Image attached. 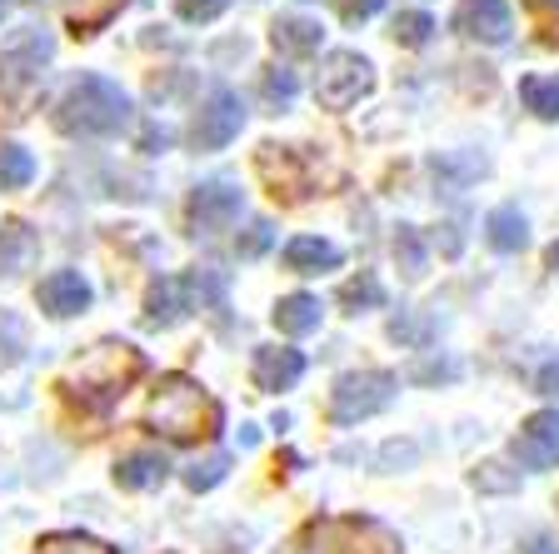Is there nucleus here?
Instances as JSON below:
<instances>
[{
  "label": "nucleus",
  "mask_w": 559,
  "mask_h": 554,
  "mask_svg": "<svg viewBox=\"0 0 559 554\" xmlns=\"http://www.w3.org/2000/svg\"><path fill=\"white\" fill-rule=\"evenodd\" d=\"M56 120L66 135H120L130 126V95L105 75H81L66 91Z\"/></svg>",
  "instance_id": "f257e3e1"
},
{
  "label": "nucleus",
  "mask_w": 559,
  "mask_h": 554,
  "mask_svg": "<svg viewBox=\"0 0 559 554\" xmlns=\"http://www.w3.org/2000/svg\"><path fill=\"white\" fill-rule=\"evenodd\" d=\"M151 425L165 429L170 439H195V435H210V429L221 425V410H215V400L200 394V385L165 380L160 394H155V404H151Z\"/></svg>",
  "instance_id": "f03ea898"
},
{
  "label": "nucleus",
  "mask_w": 559,
  "mask_h": 554,
  "mask_svg": "<svg viewBox=\"0 0 559 554\" xmlns=\"http://www.w3.org/2000/svg\"><path fill=\"white\" fill-rule=\"evenodd\" d=\"M400 380L390 369H355V375H340L335 390H330V420L335 425H360V420L390 410Z\"/></svg>",
  "instance_id": "7ed1b4c3"
},
{
  "label": "nucleus",
  "mask_w": 559,
  "mask_h": 554,
  "mask_svg": "<svg viewBox=\"0 0 559 554\" xmlns=\"http://www.w3.org/2000/svg\"><path fill=\"white\" fill-rule=\"evenodd\" d=\"M370 85H374V66L365 56H355V50H335V56H325V66H320V75H314V95H320L325 110H349Z\"/></svg>",
  "instance_id": "20e7f679"
},
{
  "label": "nucleus",
  "mask_w": 559,
  "mask_h": 554,
  "mask_svg": "<svg viewBox=\"0 0 559 554\" xmlns=\"http://www.w3.org/2000/svg\"><path fill=\"white\" fill-rule=\"evenodd\" d=\"M245 126V105L235 91H210V101L200 105L195 116V130H190V140H195V151H225L235 135H240Z\"/></svg>",
  "instance_id": "39448f33"
},
{
  "label": "nucleus",
  "mask_w": 559,
  "mask_h": 554,
  "mask_svg": "<svg viewBox=\"0 0 559 554\" xmlns=\"http://www.w3.org/2000/svg\"><path fill=\"white\" fill-rule=\"evenodd\" d=\"M514 460L520 470H555L559 464V410H539L524 420V429L514 435Z\"/></svg>",
  "instance_id": "423d86ee"
},
{
  "label": "nucleus",
  "mask_w": 559,
  "mask_h": 554,
  "mask_svg": "<svg viewBox=\"0 0 559 554\" xmlns=\"http://www.w3.org/2000/svg\"><path fill=\"white\" fill-rule=\"evenodd\" d=\"M35 305L50 315V320H70L91 305V280L81 270H50L40 285H35Z\"/></svg>",
  "instance_id": "0eeeda50"
},
{
  "label": "nucleus",
  "mask_w": 559,
  "mask_h": 554,
  "mask_svg": "<svg viewBox=\"0 0 559 554\" xmlns=\"http://www.w3.org/2000/svg\"><path fill=\"white\" fill-rule=\"evenodd\" d=\"M454 31L469 35V40H485V46H504L514 31V15L504 0H465L454 11Z\"/></svg>",
  "instance_id": "6e6552de"
},
{
  "label": "nucleus",
  "mask_w": 559,
  "mask_h": 554,
  "mask_svg": "<svg viewBox=\"0 0 559 554\" xmlns=\"http://www.w3.org/2000/svg\"><path fill=\"white\" fill-rule=\"evenodd\" d=\"M240 205H245L240 185L205 180V185H195V196H190V220H195L200 231H225V225L240 215Z\"/></svg>",
  "instance_id": "1a4fd4ad"
},
{
  "label": "nucleus",
  "mask_w": 559,
  "mask_h": 554,
  "mask_svg": "<svg viewBox=\"0 0 559 554\" xmlns=\"http://www.w3.org/2000/svg\"><path fill=\"white\" fill-rule=\"evenodd\" d=\"M255 385L260 390H270V394H280V390H295V380L305 375V355L300 350H275V345H265V350H255Z\"/></svg>",
  "instance_id": "9d476101"
},
{
  "label": "nucleus",
  "mask_w": 559,
  "mask_h": 554,
  "mask_svg": "<svg viewBox=\"0 0 559 554\" xmlns=\"http://www.w3.org/2000/svg\"><path fill=\"white\" fill-rule=\"evenodd\" d=\"M340 245L335 240H320V235H295L290 245H285V266L295 270V275H325V270H340Z\"/></svg>",
  "instance_id": "9b49d317"
},
{
  "label": "nucleus",
  "mask_w": 559,
  "mask_h": 554,
  "mask_svg": "<svg viewBox=\"0 0 559 554\" xmlns=\"http://www.w3.org/2000/svg\"><path fill=\"white\" fill-rule=\"evenodd\" d=\"M485 240L489 250H500V255H514L530 245V220H524L520 205H500V210H489L485 215Z\"/></svg>",
  "instance_id": "f8f14e48"
},
{
  "label": "nucleus",
  "mask_w": 559,
  "mask_h": 554,
  "mask_svg": "<svg viewBox=\"0 0 559 554\" xmlns=\"http://www.w3.org/2000/svg\"><path fill=\"white\" fill-rule=\"evenodd\" d=\"M165 474H170V460H165L160 450H135L116 464V485L120 490H151V485H160Z\"/></svg>",
  "instance_id": "ddd939ff"
},
{
  "label": "nucleus",
  "mask_w": 559,
  "mask_h": 554,
  "mask_svg": "<svg viewBox=\"0 0 559 554\" xmlns=\"http://www.w3.org/2000/svg\"><path fill=\"white\" fill-rule=\"evenodd\" d=\"M195 310L190 300V280H155L151 290V325H175Z\"/></svg>",
  "instance_id": "4468645a"
},
{
  "label": "nucleus",
  "mask_w": 559,
  "mask_h": 554,
  "mask_svg": "<svg viewBox=\"0 0 559 554\" xmlns=\"http://www.w3.org/2000/svg\"><path fill=\"white\" fill-rule=\"evenodd\" d=\"M320 320H325V305L314 295H285L275 305V325L285 335H310V330H320Z\"/></svg>",
  "instance_id": "2eb2a0df"
},
{
  "label": "nucleus",
  "mask_w": 559,
  "mask_h": 554,
  "mask_svg": "<svg viewBox=\"0 0 559 554\" xmlns=\"http://www.w3.org/2000/svg\"><path fill=\"white\" fill-rule=\"evenodd\" d=\"M320 21H310V15H280L275 21V46L285 50V56H310V50H320Z\"/></svg>",
  "instance_id": "dca6fc26"
},
{
  "label": "nucleus",
  "mask_w": 559,
  "mask_h": 554,
  "mask_svg": "<svg viewBox=\"0 0 559 554\" xmlns=\"http://www.w3.org/2000/svg\"><path fill=\"white\" fill-rule=\"evenodd\" d=\"M35 255H40V240H35L25 225H5V231H0V270H5V275L31 270Z\"/></svg>",
  "instance_id": "f3484780"
},
{
  "label": "nucleus",
  "mask_w": 559,
  "mask_h": 554,
  "mask_svg": "<svg viewBox=\"0 0 559 554\" xmlns=\"http://www.w3.org/2000/svg\"><path fill=\"white\" fill-rule=\"evenodd\" d=\"M520 101L530 105L539 120H559V75H524Z\"/></svg>",
  "instance_id": "a211bd4d"
},
{
  "label": "nucleus",
  "mask_w": 559,
  "mask_h": 554,
  "mask_svg": "<svg viewBox=\"0 0 559 554\" xmlns=\"http://www.w3.org/2000/svg\"><path fill=\"white\" fill-rule=\"evenodd\" d=\"M35 180V155L25 145H0V190H25Z\"/></svg>",
  "instance_id": "6ab92c4d"
},
{
  "label": "nucleus",
  "mask_w": 559,
  "mask_h": 554,
  "mask_svg": "<svg viewBox=\"0 0 559 554\" xmlns=\"http://www.w3.org/2000/svg\"><path fill=\"white\" fill-rule=\"evenodd\" d=\"M340 305H345L349 315H360V310H380V305H384V285L370 275V270H365L360 280H349V285L340 290Z\"/></svg>",
  "instance_id": "aec40b11"
},
{
  "label": "nucleus",
  "mask_w": 559,
  "mask_h": 554,
  "mask_svg": "<svg viewBox=\"0 0 559 554\" xmlns=\"http://www.w3.org/2000/svg\"><path fill=\"white\" fill-rule=\"evenodd\" d=\"M120 5H126V0H70V25H81V35H91V31H100Z\"/></svg>",
  "instance_id": "412c9836"
},
{
  "label": "nucleus",
  "mask_w": 559,
  "mask_h": 554,
  "mask_svg": "<svg viewBox=\"0 0 559 554\" xmlns=\"http://www.w3.org/2000/svg\"><path fill=\"white\" fill-rule=\"evenodd\" d=\"M25 355V320L15 310H0V369H11Z\"/></svg>",
  "instance_id": "4be33fe9"
},
{
  "label": "nucleus",
  "mask_w": 559,
  "mask_h": 554,
  "mask_svg": "<svg viewBox=\"0 0 559 554\" xmlns=\"http://www.w3.org/2000/svg\"><path fill=\"white\" fill-rule=\"evenodd\" d=\"M395 260L405 266V275H409V280L425 275V266H430V260H425V245H419L415 225H400V235H395Z\"/></svg>",
  "instance_id": "5701e85b"
},
{
  "label": "nucleus",
  "mask_w": 559,
  "mask_h": 554,
  "mask_svg": "<svg viewBox=\"0 0 559 554\" xmlns=\"http://www.w3.org/2000/svg\"><path fill=\"white\" fill-rule=\"evenodd\" d=\"M475 490H485V495H514V490H520V474H514L510 464H479Z\"/></svg>",
  "instance_id": "b1692460"
},
{
  "label": "nucleus",
  "mask_w": 559,
  "mask_h": 554,
  "mask_svg": "<svg viewBox=\"0 0 559 554\" xmlns=\"http://www.w3.org/2000/svg\"><path fill=\"white\" fill-rule=\"evenodd\" d=\"M435 35V15H425V11H409V15H400L395 21V40L400 46H425Z\"/></svg>",
  "instance_id": "393cba45"
},
{
  "label": "nucleus",
  "mask_w": 559,
  "mask_h": 554,
  "mask_svg": "<svg viewBox=\"0 0 559 554\" xmlns=\"http://www.w3.org/2000/svg\"><path fill=\"white\" fill-rule=\"evenodd\" d=\"M225 474H230V455H210L205 464H195V470L186 474V485L200 495V490H215V485H221Z\"/></svg>",
  "instance_id": "a878e982"
},
{
  "label": "nucleus",
  "mask_w": 559,
  "mask_h": 554,
  "mask_svg": "<svg viewBox=\"0 0 559 554\" xmlns=\"http://www.w3.org/2000/svg\"><path fill=\"white\" fill-rule=\"evenodd\" d=\"M40 554H116V550L100 540H85V534H56V540L40 544Z\"/></svg>",
  "instance_id": "bb28decb"
},
{
  "label": "nucleus",
  "mask_w": 559,
  "mask_h": 554,
  "mask_svg": "<svg viewBox=\"0 0 559 554\" xmlns=\"http://www.w3.org/2000/svg\"><path fill=\"white\" fill-rule=\"evenodd\" d=\"M235 0H180V21H190V25H205V21H215V15H225Z\"/></svg>",
  "instance_id": "cd10ccee"
},
{
  "label": "nucleus",
  "mask_w": 559,
  "mask_h": 554,
  "mask_svg": "<svg viewBox=\"0 0 559 554\" xmlns=\"http://www.w3.org/2000/svg\"><path fill=\"white\" fill-rule=\"evenodd\" d=\"M415 385H435V380H460V359H425V365L409 369Z\"/></svg>",
  "instance_id": "c85d7f7f"
},
{
  "label": "nucleus",
  "mask_w": 559,
  "mask_h": 554,
  "mask_svg": "<svg viewBox=\"0 0 559 554\" xmlns=\"http://www.w3.org/2000/svg\"><path fill=\"white\" fill-rule=\"evenodd\" d=\"M270 240H275V225H270V220H255V225H250V235L240 240V255H245V260H255L260 250H270Z\"/></svg>",
  "instance_id": "c756f323"
},
{
  "label": "nucleus",
  "mask_w": 559,
  "mask_h": 554,
  "mask_svg": "<svg viewBox=\"0 0 559 554\" xmlns=\"http://www.w3.org/2000/svg\"><path fill=\"white\" fill-rule=\"evenodd\" d=\"M295 91H300V85H295L290 70H270V81H265V95H270V101L290 105V101H295Z\"/></svg>",
  "instance_id": "7c9ffc66"
},
{
  "label": "nucleus",
  "mask_w": 559,
  "mask_h": 554,
  "mask_svg": "<svg viewBox=\"0 0 559 554\" xmlns=\"http://www.w3.org/2000/svg\"><path fill=\"white\" fill-rule=\"evenodd\" d=\"M535 390H539V394H549V400H559V355L549 359V365H539Z\"/></svg>",
  "instance_id": "2f4dec72"
},
{
  "label": "nucleus",
  "mask_w": 559,
  "mask_h": 554,
  "mask_svg": "<svg viewBox=\"0 0 559 554\" xmlns=\"http://www.w3.org/2000/svg\"><path fill=\"white\" fill-rule=\"evenodd\" d=\"M380 5H384V0H345L340 11H345V21H370Z\"/></svg>",
  "instance_id": "473e14b6"
},
{
  "label": "nucleus",
  "mask_w": 559,
  "mask_h": 554,
  "mask_svg": "<svg viewBox=\"0 0 559 554\" xmlns=\"http://www.w3.org/2000/svg\"><path fill=\"white\" fill-rule=\"evenodd\" d=\"M520 554H559L555 550V534H530V540L520 544Z\"/></svg>",
  "instance_id": "72a5a7b5"
},
{
  "label": "nucleus",
  "mask_w": 559,
  "mask_h": 554,
  "mask_svg": "<svg viewBox=\"0 0 559 554\" xmlns=\"http://www.w3.org/2000/svg\"><path fill=\"white\" fill-rule=\"evenodd\" d=\"M549 266H555V270H559V240H555V245H549Z\"/></svg>",
  "instance_id": "f704fd0d"
},
{
  "label": "nucleus",
  "mask_w": 559,
  "mask_h": 554,
  "mask_svg": "<svg viewBox=\"0 0 559 554\" xmlns=\"http://www.w3.org/2000/svg\"><path fill=\"white\" fill-rule=\"evenodd\" d=\"M5 11H11V0H0V15H5Z\"/></svg>",
  "instance_id": "c9c22d12"
}]
</instances>
